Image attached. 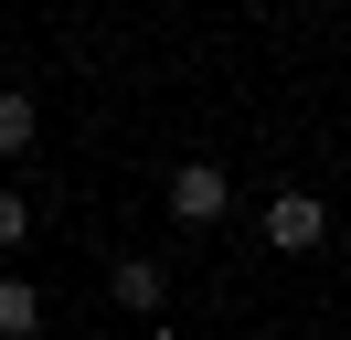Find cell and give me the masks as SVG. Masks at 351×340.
I'll return each mask as SVG.
<instances>
[{
  "label": "cell",
  "mask_w": 351,
  "mask_h": 340,
  "mask_svg": "<svg viewBox=\"0 0 351 340\" xmlns=\"http://www.w3.org/2000/svg\"><path fill=\"white\" fill-rule=\"evenodd\" d=\"M160 202H171V223H192V234H213L223 212H234V170H223V160H181L171 181H160Z\"/></svg>",
  "instance_id": "obj_1"
},
{
  "label": "cell",
  "mask_w": 351,
  "mask_h": 340,
  "mask_svg": "<svg viewBox=\"0 0 351 340\" xmlns=\"http://www.w3.org/2000/svg\"><path fill=\"white\" fill-rule=\"evenodd\" d=\"M266 245H277V255L330 245V202H319V191H277V202H266Z\"/></svg>",
  "instance_id": "obj_2"
},
{
  "label": "cell",
  "mask_w": 351,
  "mask_h": 340,
  "mask_svg": "<svg viewBox=\"0 0 351 340\" xmlns=\"http://www.w3.org/2000/svg\"><path fill=\"white\" fill-rule=\"evenodd\" d=\"M107 298L128 319H160L171 308V266H160V255H107Z\"/></svg>",
  "instance_id": "obj_3"
},
{
  "label": "cell",
  "mask_w": 351,
  "mask_h": 340,
  "mask_svg": "<svg viewBox=\"0 0 351 340\" xmlns=\"http://www.w3.org/2000/svg\"><path fill=\"white\" fill-rule=\"evenodd\" d=\"M32 138H43V106L0 85V170H11V160H32Z\"/></svg>",
  "instance_id": "obj_4"
},
{
  "label": "cell",
  "mask_w": 351,
  "mask_h": 340,
  "mask_svg": "<svg viewBox=\"0 0 351 340\" xmlns=\"http://www.w3.org/2000/svg\"><path fill=\"white\" fill-rule=\"evenodd\" d=\"M43 287H32V276H0V340H32V330H43Z\"/></svg>",
  "instance_id": "obj_5"
},
{
  "label": "cell",
  "mask_w": 351,
  "mask_h": 340,
  "mask_svg": "<svg viewBox=\"0 0 351 340\" xmlns=\"http://www.w3.org/2000/svg\"><path fill=\"white\" fill-rule=\"evenodd\" d=\"M22 245H32V202L0 181V255H22Z\"/></svg>",
  "instance_id": "obj_6"
}]
</instances>
